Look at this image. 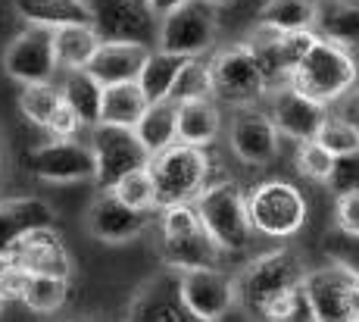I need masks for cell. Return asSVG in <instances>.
Instances as JSON below:
<instances>
[{"label": "cell", "instance_id": "obj_18", "mask_svg": "<svg viewBox=\"0 0 359 322\" xmlns=\"http://www.w3.org/2000/svg\"><path fill=\"white\" fill-rule=\"evenodd\" d=\"M16 266L29 269L32 276H53V279H66L72 276V257L66 250V241L53 225L47 229H34L22 241L13 244V250L6 253Z\"/></svg>", "mask_w": 359, "mask_h": 322}, {"label": "cell", "instance_id": "obj_16", "mask_svg": "<svg viewBox=\"0 0 359 322\" xmlns=\"http://www.w3.org/2000/svg\"><path fill=\"white\" fill-rule=\"evenodd\" d=\"M128 322H200L184 307L178 269H163L137 288L128 307Z\"/></svg>", "mask_w": 359, "mask_h": 322}, {"label": "cell", "instance_id": "obj_37", "mask_svg": "<svg viewBox=\"0 0 359 322\" xmlns=\"http://www.w3.org/2000/svg\"><path fill=\"white\" fill-rule=\"evenodd\" d=\"M319 32H291V35H281L278 41V51H281V63H285V72H287V81L291 75L300 69V63L313 53V47L319 44Z\"/></svg>", "mask_w": 359, "mask_h": 322}, {"label": "cell", "instance_id": "obj_41", "mask_svg": "<svg viewBox=\"0 0 359 322\" xmlns=\"http://www.w3.org/2000/svg\"><path fill=\"white\" fill-rule=\"evenodd\" d=\"M150 6H154V13L160 19H165V16H172L175 10H182L184 4H191V0H147Z\"/></svg>", "mask_w": 359, "mask_h": 322}, {"label": "cell", "instance_id": "obj_26", "mask_svg": "<svg viewBox=\"0 0 359 322\" xmlns=\"http://www.w3.org/2000/svg\"><path fill=\"white\" fill-rule=\"evenodd\" d=\"M325 41L353 51L359 47V4L356 0H319V25H316Z\"/></svg>", "mask_w": 359, "mask_h": 322}, {"label": "cell", "instance_id": "obj_46", "mask_svg": "<svg viewBox=\"0 0 359 322\" xmlns=\"http://www.w3.org/2000/svg\"><path fill=\"white\" fill-rule=\"evenodd\" d=\"M0 310H4V297H0Z\"/></svg>", "mask_w": 359, "mask_h": 322}, {"label": "cell", "instance_id": "obj_7", "mask_svg": "<svg viewBox=\"0 0 359 322\" xmlns=\"http://www.w3.org/2000/svg\"><path fill=\"white\" fill-rule=\"evenodd\" d=\"M91 10L103 44H141L156 51L163 19L147 0H91Z\"/></svg>", "mask_w": 359, "mask_h": 322}, {"label": "cell", "instance_id": "obj_25", "mask_svg": "<svg viewBox=\"0 0 359 322\" xmlns=\"http://www.w3.org/2000/svg\"><path fill=\"white\" fill-rule=\"evenodd\" d=\"M103 38L97 35L94 25H69V29L53 32V51H57L60 69H88L94 57L100 53Z\"/></svg>", "mask_w": 359, "mask_h": 322}, {"label": "cell", "instance_id": "obj_45", "mask_svg": "<svg viewBox=\"0 0 359 322\" xmlns=\"http://www.w3.org/2000/svg\"><path fill=\"white\" fill-rule=\"evenodd\" d=\"M206 4H212V6H225V4H231V0H206Z\"/></svg>", "mask_w": 359, "mask_h": 322}, {"label": "cell", "instance_id": "obj_27", "mask_svg": "<svg viewBox=\"0 0 359 322\" xmlns=\"http://www.w3.org/2000/svg\"><path fill=\"white\" fill-rule=\"evenodd\" d=\"M259 25L291 35V32H316L319 25V0H266Z\"/></svg>", "mask_w": 359, "mask_h": 322}, {"label": "cell", "instance_id": "obj_36", "mask_svg": "<svg viewBox=\"0 0 359 322\" xmlns=\"http://www.w3.org/2000/svg\"><path fill=\"white\" fill-rule=\"evenodd\" d=\"M334 163H337V156L331 154V150L322 147L319 141L297 144V173L306 175V179L328 185L331 173H334Z\"/></svg>", "mask_w": 359, "mask_h": 322}, {"label": "cell", "instance_id": "obj_6", "mask_svg": "<svg viewBox=\"0 0 359 322\" xmlns=\"http://www.w3.org/2000/svg\"><path fill=\"white\" fill-rule=\"evenodd\" d=\"M247 207H250L253 232L266 238H291L306 225L309 216V203L303 191L285 179L259 182L247 194Z\"/></svg>", "mask_w": 359, "mask_h": 322}, {"label": "cell", "instance_id": "obj_17", "mask_svg": "<svg viewBox=\"0 0 359 322\" xmlns=\"http://www.w3.org/2000/svg\"><path fill=\"white\" fill-rule=\"evenodd\" d=\"M269 116H272L275 128L281 132V138H291L297 144L316 141L322 132V126L328 122V107L309 100L306 94H300L297 88L285 85L278 91H272L269 100Z\"/></svg>", "mask_w": 359, "mask_h": 322}, {"label": "cell", "instance_id": "obj_32", "mask_svg": "<svg viewBox=\"0 0 359 322\" xmlns=\"http://www.w3.org/2000/svg\"><path fill=\"white\" fill-rule=\"evenodd\" d=\"M212 98V75L210 60H188V66L178 75L169 100L172 104H188V100H206Z\"/></svg>", "mask_w": 359, "mask_h": 322}, {"label": "cell", "instance_id": "obj_1", "mask_svg": "<svg viewBox=\"0 0 359 322\" xmlns=\"http://www.w3.org/2000/svg\"><path fill=\"white\" fill-rule=\"evenodd\" d=\"M212 160L203 147H188V144H175V147L163 150L150 160V179L156 188V210L184 207L194 203L206 188H210Z\"/></svg>", "mask_w": 359, "mask_h": 322}, {"label": "cell", "instance_id": "obj_2", "mask_svg": "<svg viewBox=\"0 0 359 322\" xmlns=\"http://www.w3.org/2000/svg\"><path fill=\"white\" fill-rule=\"evenodd\" d=\"M306 276H309V269L297 250H291V248L269 250V253H262V257L250 260V263L238 272L241 304L253 313H262L278 297H285V294H291V291H300Z\"/></svg>", "mask_w": 359, "mask_h": 322}, {"label": "cell", "instance_id": "obj_22", "mask_svg": "<svg viewBox=\"0 0 359 322\" xmlns=\"http://www.w3.org/2000/svg\"><path fill=\"white\" fill-rule=\"evenodd\" d=\"M150 53L154 51H150V47H141V44H103L88 69H91V75L103 88L128 85V81L141 79Z\"/></svg>", "mask_w": 359, "mask_h": 322}, {"label": "cell", "instance_id": "obj_40", "mask_svg": "<svg viewBox=\"0 0 359 322\" xmlns=\"http://www.w3.org/2000/svg\"><path fill=\"white\" fill-rule=\"evenodd\" d=\"M79 128H85V126H81V119L75 116V109L63 100V107L53 113L47 132H50V138H57V141H69V138H75V135H79Z\"/></svg>", "mask_w": 359, "mask_h": 322}, {"label": "cell", "instance_id": "obj_13", "mask_svg": "<svg viewBox=\"0 0 359 322\" xmlns=\"http://www.w3.org/2000/svg\"><path fill=\"white\" fill-rule=\"evenodd\" d=\"M182 300L200 322H225L241 304L238 276L225 269H188L178 272Z\"/></svg>", "mask_w": 359, "mask_h": 322}, {"label": "cell", "instance_id": "obj_4", "mask_svg": "<svg viewBox=\"0 0 359 322\" xmlns=\"http://www.w3.org/2000/svg\"><path fill=\"white\" fill-rule=\"evenodd\" d=\"M194 210L200 222H203L206 235L225 253H238L250 244L253 238L250 207H247V194L241 191L238 182H229V179L212 182L194 201Z\"/></svg>", "mask_w": 359, "mask_h": 322}, {"label": "cell", "instance_id": "obj_39", "mask_svg": "<svg viewBox=\"0 0 359 322\" xmlns=\"http://www.w3.org/2000/svg\"><path fill=\"white\" fill-rule=\"evenodd\" d=\"M334 219H337V229H341L344 235H350L359 241V194L337 197Z\"/></svg>", "mask_w": 359, "mask_h": 322}, {"label": "cell", "instance_id": "obj_21", "mask_svg": "<svg viewBox=\"0 0 359 322\" xmlns=\"http://www.w3.org/2000/svg\"><path fill=\"white\" fill-rule=\"evenodd\" d=\"M19 19L38 29L57 32L69 25H94L91 0H13Z\"/></svg>", "mask_w": 359, "mask_h": 322}, {"label": "cell", "instance_id": "obj_10", "mask_svg": "<svg viewBox=\"0 0 359 322\" xmlns=\"http://www.w3.org/2000/svg\"><path fill=\"white\" fill-rule=\"evenodd\" d=\"M25 169L41 182L69 185V182H97V156L94 147L79 138L38 144L25 154Z\"/></svg>", "mask_w": 359, "mask_h": 322}, {"label": "cell", "instance_id": "obj_11", "mask_svg": "<svg viewBox=\"0 0 359 322\" xmlns=\"http://www.w3.org/2000/svg\"><path fill=\"white\" fill-rule=\"evenodd\" d=\"M356 282H359V269L347 263L309 269L306 282H303V294H306L313 322H353Z\"/></svg>", "mask_w": 359, "mask_h": 322}, {"label": "cell", "instance_id": "obj_28", "mask_svg": "<svg viewBox=\"0 0 359 322\" xmlns=\"http://www.w3.org/2000/svg\"><path fill=\"white\" fill-rule=\"evenodd\" d=\"M150 100L147 94L141 91L137 81H128V85H113L103 91V116L100 126H119V128H135L137 122L144 119Z\"/></svg>", "mask_w": 359, "mask_h": 322}, {"label": "cell", "instance_id": "obj_33", "mask_svg": "<svg viewBox=\"0 0 359 322\" xmlns=\"http://www.w3.org/2000/svg\"><path fill=\"white\" fill-rule=\"evenodd\" d=\"M69 297V282L53 276H32L22 294V304L34 313H57Z\"/></svg>", "mask_w": 359, "mask_h": 322}, {"label": "cell", "instance_id": "obj_44", "mask_svg": "<svg viewBox=\"0 0 359 322\" xmlns=\"http://www.w3.org/2000/svg\"><path fill=\"white\" fill-rule=\"evenodd\" d=\"M353 316L359 319V282H356V291H353Z\"/></svg>", "mask_w": 359, "mask_h": 322}, {"label": "cell", "instance_id": "obj_43", "mask_svg": "<svg viewBox=\"0 0 359 322\" xmlns=\"http://www.w3.org/2000/svg\"><path fill=\"white\" fill-rule=\"evenodd\" d=\"M6 182V160H4V150H0V188H4Z\"/></svg>", "mask_w": 359, "mask_h": 322}, {"label": "cell", "instance_id": "obj_31", "mask_svg": "<svg viewBox=\"0 0 359 322\" xmlns=\"http://www.w3.org/2000/svg\"><path fill=\"white\" fill-rule=\"evenodd\" d=\"M60 107H63V91H60L57 81H50V85H29L19 94V109H22V116L32 126L47 128Z\"/></svg>", "mask_w": 359, "mask_h": 322}, {"label": "cell", "instance_id": "obj_30", "mask_svg": "<svg viewBox=\"0 0 359 322\" xmlns=\"http://www.w3.org/2000/svg\"><path fill=\"white\" fill-rule=\"evenodd\" d=\"M184 66H188V60L175 57V53H165V51H154V53H150L147 66H144L141 79H137V85H141V91L147 94L150 104L169 100L172 88H175V81H178V75H182Z\"/></svg>", "mask_w": 359, "mask_h": 322}, {"label": "cell", "instance_id": "obj_19", "mask_svg": "<svg viewBox=\"0 0 359 322\" xmlns=\"http://www.w3.org/2000/svg\"><path fill=\"white\" fill-rule=\"evenodd\" d=\"M53 207L41 197H6L0 201V257L13 250V244L22 241L29 232L53 225Z\"/></svg>", "mask_w": 359, "mask_h": 322}, {"label": "cell", "instance_id": "obj_14", "mask_svg": "<svg viewBox=\"0 0 359 322\" xmlns=\"http://www.w3.org/2000/svg\"><path fill=\"white\" fill-rule=\"evenodd\" d=\"M231 154L247 166H269L281 154V132L275 128L272 116L262 109H238L229 128Z\"/></svg>", "mask_w": 359, "mask_h": 322}, {"label": "cell", "instance_id": "obj_42", "mask_svg": "<svg viewBox=\"0 0 359 322\" xmlns=\"http://www.w3.org/2000/svg\"><path fill=\"white\" fill-rule=\"evenodd\" d=\"M10 266H13L10 257H0V297H4V282H6V276H10Z\"/></svg>", "mask_w": 359, "mask_h": 322}, {"label": "cell", "instance_id": "obj_9", "mask_svg": "<svg viewBox=\"0 0 359 322\" xmlns=\"http://www.w3.org/2000/svg\"><path fill=\"white\" fill-rule=\"evenodd\" d=\"M94 156H97V188L109 191L113 185H119L126 175L150 169V154L141 144L135 128H119V126H97L91 128Z\"/></svg>", "mask_w": 359, "mask_h": 322}, {"label": "cell", "instance_id": "obj_15", "mask_svg": "<svg viewBox=\"0 0 359 322\" xmlns=\"http://www.w3.org/2000/svg\"><path fill=\"white\" fill-rule=\"evenodd\" d=\"M85 229L103 244H128L150 229V213L131 210L113 191H100L85 213Z\"/></svg>", "mask_w": 359, "mask_h": 322}, {"label": "cell", "instance_id": "obj_8", "mask_svg": "<svg viewBox=\"0 0 359 322\" xmlns=\"http://www.w3.org/2000/svg\"><path fill=\"white\" fill-rule=\"evenodd\" d=\"M219 6L206 0H191L172 16L160 22V44L156 51L175 53L184 60H203L206 51H212L219 35Z\"/></svg>", "mask_w": 359, "mask_h": 322}, {"label": "cell", "instance_id": "obj_35", "mask_svg": "<svg viewBox=\"0 0 359 322\" xmlns=\"http://www.w3.org/2000/svg\"><path fill=\"white\" fill-rule=\"evenodd\" d=\"M325 150H331L334 156H350L359 154V126L350 119H341V116H328V122L322 126L319 138Z\"/></svg>", "mask_w": 359, "mask_h": 322}, {"label": "cell", "instance_id": "obj_47", "mask_svg": "<svg viewBox=\"0 0 359 322\" xmlns=\"http://www.w3.org/2000/svg\"><path fill=\"white\" fill-rule=\"evenodd\" d=\"M353 322H359V319H353Z\"/></svg>", "mask_w": 359, "mask_h": 322}, {"label": "cell", "instance_id": "obj_5", "mask_svg": "<svg viewBox=\"0 0 359 322\" xmlns=\"http://www.w3.org/2000/svg\"><path fill=\"white\" fill-rule=\"evenodd\" d=\"M210 75H212V100L216 104L250 109L269 94V81L247 44H231L212 53Z\"/></svg>", "mask_w": 359, "mask_h": 322}, {"label": "cell", "instance_id": "obj_34", "mask_svg": "<svg viewBox=\"0 0 359 322\" xmlns=\"http://www.w3.org/2000/svg\"><path fill=\"white\" fill-rule=\"evenodd\" d=\"M109 191H113L122 203H128L131 210H141V213H154L156 210V188H154V179H150V169L126 175V179L119 185H113Z\"/></svg>", "mask_w": 359, "mask_h": 322}, {"label": "cell", "instance_id": "obj_23", "mask_svg": "<svg viewBox=\"0 0 359 322\" xmlns=\"http://www.w3.org/2000/svg\"><path fill=\"white\" fill-rule=\"evenodd\" d=\"M222 132V109L212 98L178 104V144L210 147Z\"/></svg>", "mask_w": 359, "mask_h": 322}, {"label": "cell", "instance_id": "obj_12", "mask_svg": "<svg viewBox=\"0 0 359 322\" xmlns=\"http://www.w3.org/2000/svg\"><path fill=\"white\" fill-rule=\"evenodd\" d=\"M4 72L22 88L50 85L57 72H63L57 51H53V32L38 29V25L19 32L4 51Z\"/></svg>", "mask_w": 359, "mask_h": 322}, {"label": "cell", "instance_id": "obj_29", "mask_svg": "<svg viewBox=\"0 0 359 322\" xmlns=\"http://www.w3.org/2000/svg\"><path fill=\"white\" fill-rule=\"evenodd\" d=\"M141 144L150 154H163V150L175 147L178 144V104L172 100H160V104H150L144 119L135 126Z\"/></svg>", "mask_w": 359, "mask_h": 322}, {"label": "cell", "instance_id": "obj_3", "mask_svg": "<svg viewBox=\"0 0 359 322\" xmlns=\"http://www.w3.org/2000/svg\"><path fill=\"white\" fill-rule=\"evenodd\" d=\"M356 81H359V63L353 51L319 38V44L300 63V69L291 75L287 85L297 88L300 94H306L316 104L328 107L334 100H341L347 91H353Z\"/></svg>", "mask_w": 359, "mask_h": 322}, {"label": "cell", "instance_id": "obj_20", "mask_svg": "<svg viewBox=\"0 0 359 322\" xmlns=\"http://www.w3.org/2000/svg\"><path fill=\"white\" fill-rule=\"evenodd\" d=\"M160 257L165 269H222L225 250L206 235V229H194L188 235L160 238Z\"/></svg>", "mask_w": 359, "mask_h": 322}, {"label": "cell", "instance_id": "obj_38", "mask_svg": "<svg viewBox=\"0 0 359 322\" xmlns=\"http://www.w3.org/2000/svg\"><path fill=\"white\" fill-rule=\"evenodd\" d=\"M328 188L334 191L337 197L359 194V154L337 156L334 173H331V179H328Z\"/></svg>", "mask_w": 359, "mask_h": 322}, {"label": "cell", "instance_id": "obj_24", "mask_svg": "<svg viewBox=\"0 0 359 322\" xmlns=\"http://www.w3.org/2000/svg\"><path fill=\"white\" fill-rule=\"evenodd\" d=\"M60 91H63V100L75 109V116L81 119L85 128H97L100 116H103V91L107 88L100 85L91 75V69H69L60 79Z\"/></svg>", "mask_w": 359, "mask_h": 322}]
</instances>
